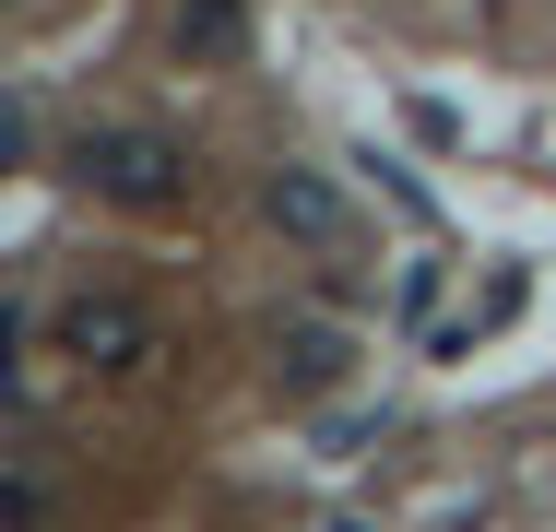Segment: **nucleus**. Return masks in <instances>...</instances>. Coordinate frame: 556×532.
Returning a JSON list of instances; mask_svg holds the SVG:
<instances>
[{
  "label": "nucleus",
  "mask_w": 556,
  "mask_h": 532,
  "mask_svg": "<svg viewBox=\"0 0 556 532\" xmlns=\"http://www.w3.org/2000/svg\"><path fill=\"white\" fill-rule=\"evenodd\" d=\"M261 202H273V225H285L296 249H332V237H343V190L320 178V166H273Z\"/></svg>",
  "instance_id": "3"
},
{
  "label": "nucleus",
  "mask_w": 556,
  "mask_h": 532,
  "mask_svg": "<svg viewBox=\"0 0 556 532\" xmlns=\"http://www.w3.org/2000/svg\"><path fill=\"white\" fill-rule=\"evenodd\" d=\"M84 166H96V190H118V202H178V154H166L154 130H108V142H84Z\"/></svg>",
  "instance_id": "1"
},
{
  "label": "nucleus",
  "mask_w": 556,
  "mask_h": 532,
  "mask_svg": "<svg viewBox=\"0 0 556 532\" xmlns=\"http://www.w3.org/2000/svg\"><path fill=\"white\" fill-rule=\"evenodd\" d=\"M60 343H72L84 367H130L154 331H142V308H130V296H72V308H60Z\"/></svg>",
  "instance_id": "2"
},
{
  "label": "nucleus",
  "mask_w": 556,
  "mask_h": 532,
  "mask_svg": "<svg viewBox=\"0 0 556 532\" xmlns=\"http://www.w3.org/2000/svg\"><path fill=\"white\" fill-rule=\"evenodd\" d=\"M178 48H202V60H237V0H178Z\"/></svg>",
  "instance_id": "4"
},
{
  "label": "nucleus",
  "mask_w": 556,
  "mask_h": 532,
  "mask_svg": "<svg viewBox=\"0 0 556 532\" xmlns=\"http://www.w3.org/2000/svg\"><path fill=\"white\" fill-rule=\"evenodd\" d=\"M285 355H296V379H332V367H343V343H332V331H296Z\"/></svg>",
  "instance_id": "5"
}]
</instances>
